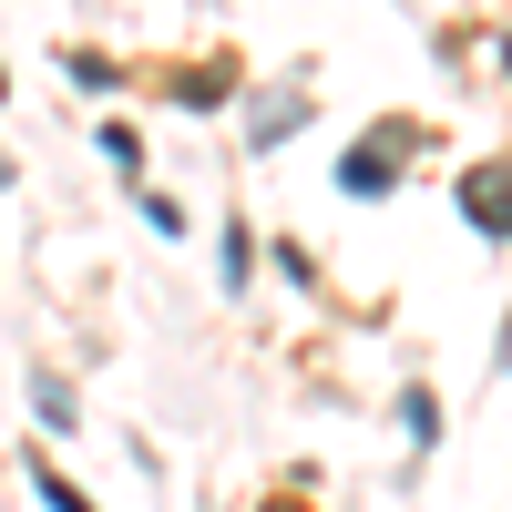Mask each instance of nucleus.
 <instances>
[{
    "instance_id": "nucleus-1",
    "label": "nucleus",
    "mask_w": 512,
    "mask_h": 512,
    "mask_svg": "<svg viewBox=\"0 0 512 512\" xmlns=\"http://www.w3.org/2000/svg\"><path fill=\"white\" fill-rule=\"evenodd\" d=\"M461 205H472L492 236H512V164H472V175H461Z\"/></svg>"
},
{
    "instance_id": "nucleus-2",
    "label": "nucleus",
    "mask_w": 512,
    "mask_h": 512,
    "mask_svg": "<svg viewBox=\"0 0 512 512\" xmlns=\"http://www.w3.org/2000/svg\"><path fill=\"white\" fill-rule=\"evenodd\" d=\"M338 185H349V195H390L400 185V144H349V154H338Z\"/></svg>"
},
{
    "instance_id": "nucleus-3",
    "label": "nucleus",
    "mask_w": 512,
    "mask_h": 512,
    "mask_svg": "<svg viewBox=\"0 0 512 512\" xmlns=\"http://www.w3.org/2000/svg\"><path fill=\"white\" fill-rule=\"evenodd\" d=\"M246 123H256L246 144H287L297 123H308V93H256V113H246Z\"/></svg>"
},
{
    "instance_id": "nucleus-4",
    "label": "nucleus",
    "mask_w": 512,
    "mask_h": 512,
    "mask_svg": "<svg viewBox=\"0 0 512 512\" xmlns=\"http://www.w3.org/2000/svg\"><path fill=\"white\" fill-rule=\"evenodd\" d=\"M31 410H41V431H72V390L62 379H31Z\"/></svg>"
},
{
    "instance_id": "nucleus-5",
    "label": "nucleus",
    "mask_w": 512,
    "mask_h": 512,
    "mask_svg": "<svg viewBox=\"0 0 512 512\" xmlns=\"http://www.w3.org/2000/svg\"><path fill=\"white\" fill-rule=\"evenodd\" d=\"M31 492H41V512H93V502H82L62 472H41V461H31Z\"/></svg>"
},
{
    "instance_id": "nucleus-6",
    "label": "nucleus",
    "mask_w": 512,
    "mask_h": 512,
    "mask_svg": "<svg viewBox=\"0 0 512 512\" xmlns=\"http://www.w3.org/2000/svg\"><path fill=\"white\" fill-rule=\"evenodd\" d=\"M502 379H512V318H502Z\"/></svg>"
},
{
    "instance_id": "nucleus-7",
    "label": "nucleus",
    "mask_w": 512,
    "mask_h": 512,
    "mask_svg": "<svg viewBox=\"0 0 512 512\" xmlns=\"http://www.w3.org/2000/svg\"><path fill=\"white\" fill-rule=\"evenodd\" d=\"M267 512H297V502H267Z\"/></svg>"
}]
</instances>
